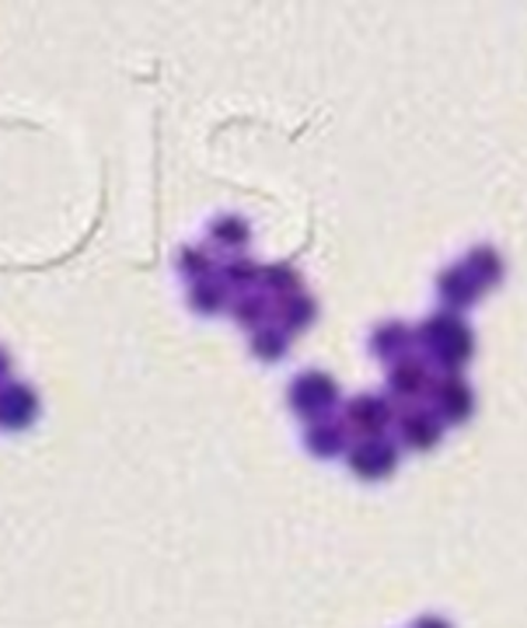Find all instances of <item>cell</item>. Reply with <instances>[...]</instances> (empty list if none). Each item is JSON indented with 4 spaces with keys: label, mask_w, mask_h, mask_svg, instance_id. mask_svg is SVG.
<instances>
[{
    "label": "cell",
    "mask_w": 527,
    "mask_h": 628,
    "mask_svg": "<svg viewBox=\"0 0 527 628\" xmlns=\"http://www.w3.org/2000/svg\"><path fill=\"white\" fill-rule=\"evenodd\" d=\"M419 628H444V625H437V621H426V625H419Z\"/></svg>",
    "instance_id": "1"
}]
</instances>
